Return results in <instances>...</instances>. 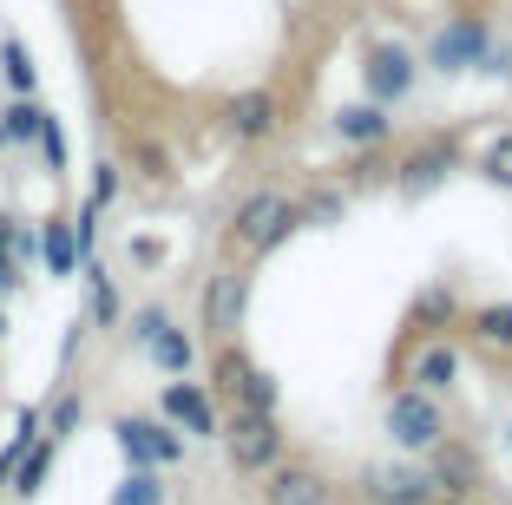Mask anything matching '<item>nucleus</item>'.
Masks as SVG:
<instances>
[{"label":"nucleus","instance_id":"1","mask_svg":"<svg viewBox=\"0 0 512 505\" xmlns=\"http://www.w3.org/2000/svg\"><path fill=\"white\" fill-rule=\"evenodd\" d=\"M230 466L237 473H263V466H276V453H283V433H276L270 414H256V407H237V420H230Z\"/></svg>","mask_w":512,"mask_h":505},{"label":"nucleus","instance_id":"2","mask_svg":"<svg viewBox=\"0 0 512 505\" xmlns=\"http://www.w3.org/2000/svg\"><path fill=\"white\" fill-rule=\"evenodd\" d=\"M388 433H394V446H407V453L440 446V407L427 401V387H407V394L388 401Z\"/></svg>","mask_w":512,"mask_h":505},{"label":"nucleus","instance_id":"3","mask_svg":"<svg viewBox=\"0 0 512 505\" xmlns=\"http://www.w3.org/2000/svg\"><path fill=\"white\" fill-rule=\"evenodd\" d=\"M289 223H296V210H289V197H276V191H256L250 204L237 210V243L243 250H276V243L289 237Z\"/></svg>","mask_w":512,"mask_h":505},{"label":"nucleus","instance_id":"4","mask_svg":"<svg viewBox=\"0 0 512 505\" xmlns=\"http://www.w3.org/2000/svg\"><path fill=\"white\" fill-rule=\"evenodd\" d=\"M434 66H440V73H460V66L499 73V66H506V53L493 60V40H486V27H480V20H453V27L434 40Z\"/></svg>","mask_w":512,"mask_h":505},{"label":"nucleus","instance_id":"5","mask_svg":"<svg viewBox=\"0 0 512 505\" xmlns=\"http://www.w3.org/2000/svg\"><path fill=\"white\" fill-rule=\"evenodd\" d=\"M119 446H125V460L132 466H171L184 453V440L171 427H158V420H119Z\"/></svg>","mask_w":512,"mask_h":505},{"label":"nucleus","instance_id":"6","mask_svg":"<svg viewBox=\"0 0 512 505\" xmlns=\"http://www.w3.org/2000/svg\"><path fill=\"white\" fill-rule=\"evenodd\" d=\"M243 302H250L243 269H217L211 289H204V328H211V335H230V328L243 322Z\"/></svg>","mask_w":512,"mask_h":505},{"label":"nucleus","instance_id":"7","mask_svg":"<svg viewBox=\"0 0 512 505\" xmlns=\"http://www.w3.org/2000/svg\"><path fill=\"white\" fill-rule=\"evenodd\" d=\"M407 86H414V60H407L401 46H375V53H368V92L388 105V99H401Z\"/></svg>","mask_w":512,"mask_h":505},{"label":"nucleus","instance_id":"8","mask_svg":"<svg viewBox=\"0 0 512 505\" xmlns=\"http://www.w3.org/2000/svg\"><path fill=\"white\" fill-rule=\"evenodd\" d=\"M165 420H178V427H191V433H217L211 394H204V387H191V381H171L165 387Z\"/></svg>","mask_w":512,"mask_h":505},{"label":"nucleus","instance_id":"9","mask_svg":"<svg viewBox=\"0 0 512 505\" xmlns=\"http://www.w3.org/2000/svg\"><path fill=\"white\" fill-rule=\"evenodd\" d=\"M270 505H329V486H322V473H309V466H283V473L270 479Z\"/></svg>","mask_w":512,"mask_h":505},{"label":"nucleus","instance_id":"10","mask_svg":"<svg viewBox=\"0 0 512 505\" xmlns=\"http://www.w3.org/2000/svg\"><path fill=\"white\" fill-rule=\"evenodd\" d=\"M270 125H276L270 92H237V99H230V132L237 138H270Z\"/></svg>","mask_w":512,"mask_h":505},{"label":"nucleus","instance_id":"11","mask_svg":"<svg viewBox=\"0 0 512 505\" xmlns=\"http://www.w3.org/2000/svg\"><path fill=\"white\" fill-rule=\"evenodd\" d=\"M335 132H342L348 145H381V138H388V112H381V105H342V112H335Z\"/></svg>","mask_w":512,"mask_h":505},{"label":"nucleus","instance_id":"12","mask_svg":"<svg viewBox=\"0 0 512 505\" xmlns=\"http://www.w3.org/2000/svg\"><path fill=\"white\" fill-rule=\"evenodd\" d=\"M40 256H46V269H53V276H73V269H79V237H73V217H53V223H46Z\"/></svg>","mask_w":512,"mask_h":505},{"label":"nucleus","instance_id":"13","mask_svg":"<svg viewBox=\"0 0 512 505\" xmlns=\"http://www.w3.org/2000/svg\"><path fill=\"white\" fill-rule=\"evenodd\" d=\"M447 171H453V145H427L421 158H414V164L401 171V191H407V197H421V191H434V184L447 178Z\"/></svg>","mask_w":512,"mask_h":505},{"label":"nucleus","instance_id":"14","mask_svg":"<svg viewBox=\"0 0 512 505\" xmlns=\"http://www.w3.org/2000/svg\"><path fill=\"white\" fill-rule=\"evenodd\" d=\"M46 125V105H33V92H14V105L0 112V132H7V145H33Z\"/></svg>","mask_w":512,"mask_h":505},{"label":"nucleus","instance_id":"15","mask_svg":"<svg viewBox=\"0 0 512 505\" xmlns=\"http://www.w3.org/2000/svg\"><path fill=\"white\" fill-rule=\"evenodd\" d=\"M375 499L381 505H427L434 499V479L427 473H375Z\"/></svg>","mask_w":512,"mask_h":505},{"label":"nucleus","instance_id":"16","mask_svg":"<svg viewBox=\"0 0 512 505\" xmlns=\"http://www.w3.org/2000/svg\"><path fill=\"white\" fill-rule=\"evenodd\" d=\"M453 374H460V355H453L447 342H434L421 361H414V381L427 387V394H440V387H453Z\"/></svg>","mask_w":512,"mask_h":505},{"label":"nucleus","instance_id":"17","mask_svg":"<svg viewBox=\"0 0 512 505\" xmlns=\"http://www.w3.org/2000/svg\"><path fill=\"white\" fill-rule=\"evenodd\" d=\"M151 361H158V368H165V374H184V368H191V342H184V335H178V328H158V335H151Z\"/></svg>","mask_w":512,"mask_h":505},{"label":"nucleus","instance_id":"18","mask_svg":"<svg viewBox=\"0 0 512 505\" xmlns=\"http://www.w3.org/2000/svg\"><path fill=\"white\" fill-rule=\"evenodd\" d=\"M0 73H7V86H14V92H33V86H40V66H33V53L20 40L0 46Z\"/></svg>","mask_w":512,"mask_h":505},{"label":"nucleus","instance_id":"19","mask_svg":"<svg viewBox=\"0 0 512 505\" xmlns=\"http://www.w3.org/2000/svg\"><path fill=\"white\" fill-rule=\"evenodd\" d=\"M112 505H165V486H158V466H138V473L125 479L119 492H112Z\"/></svg>","mask_w":512,"mask_h":505},{"label":"nucleus","instance_id":"20","mask_svg":"<svg viewBox=\"0 0 512 505\" xmlns=\"http://www.w3.org/2000/svg\"><path fill=\"white\" fill-rule=\"evenodd\" d=\"M480 342L512 348V302H493V309H480Z\"/></svg>","mask_w":512,"mask_h":505},{"label":"nucleus","instance_id":"21","mask_svg":"<svg viewBox=\"0 0 512 505\" xmlns=\"http://www.w3.org/2000/svg\"><path fill=\"white\" fill-rule=\"evenodd\" d=\"M33 145L46 151V164H53V171H66V132H60V119H53V112H46V125H40V138H33Z\"/></svg>","mask_w":512,"mask_h":505},{"label":"nucleus","instance_id":"22","mask_svg":"<svg viewBox=\"0 0 512 505\" xmlns=\"http://www.w3.org/2000/svg\"><path fill=\"white\" fill-rule=\"evenodd\" d=\"M79 427V394H60V407L46 414V440H66Z\"/></svg>","mask_w":512,"mask_h":505},{"label":"nucleus","instance_id":"23","mask_svg":"<svg viewBox=\"0 0 512 505\" xmlns=\"http://www.w3.org/2000/svg\"><path fill=\"white\" fill-rule=\"evenodd\" d=\"M86 276H92V322H112V315H119V296H112L106 269H86Z\"/></svg>","mask_w":512,"mask_h":505},{"label":"nucleus","instance_id":"24","mask_svg":"<svg viewBox=\"0 0 512 505\" xmlns=\"http://www.w3.org/2000/svg\"><path fill=\"white\" fill-rule=\"evenodd\" d=\"M486 178H493V184H499V191H512V132H506V138H499V145H493V151H486Z\"/></svg>","mask_w":512,"mask_h":505},{"label":"nucleus","instance_id":"25","mask_svg":"<svg viewBox=\"0 0 512 505\" xmlns=\"http://www.w3.org/2000/svg\"><path fill=\"white\" fill-rule=\"evenodd\" d=\"M112 197H119V164H99V171H92V204L106 210Z\"/></svg>","mask_w":512,"mask_h":505},{"label":"nucleus","instance_id":"26","mask_svg":"<svg viewBox=\"0 0 512 505\" xmlns=\"http://www.w3.org/2000/svg\"><path fill=\"white\" fill-rule=\"evenodd\" d=\"M158 328H165V309H138V315H132V335H138V342H151Z\"/></svg>","mask_w":512,"mask_h":505},{"label":"nucleus","instance_id":"27","mask_svg":"<svg viewBox=\"0 0 512 505\" xmlns=\"http://www.w3.org/2000/svg\"><path fill=\"white\" fill-rule=\"evenodd\" d=\"M440 479H473V460L467 453H440Z\"/></svg>","mask_w":512,"mask_h":505},{"label":"nucleus","instance_id":"28","mask_svg":"<svg viewBox=\"0 0 512 505\" xmlns=\"http://www.w3.org/2000/svg\"><path fill=\"white\" fill-rule=\"evenodd\" d=\"M14 283H20V263H14V250L0 243V289H14Z\"/></svg>","mask_w":512,"mask_h":505},{"label":"nucleus","instance_id":"29","mask_svg":"<svg viewBox=\"0 0 512 505\" xmlns=\"http://www.w3.org/2000/svg\"><path fill=\"white\" fill-rule=\"evenodd\" d=\"M421 315H453V296H440V289H427V296H421Z\"/></svg>","mask_w":512,"mask_h":505},{"label":"nucleus","instance_id":"30","mask_svg":"<svg viewBox=\"0 0 512 505\" xmlns=\"http://www.w3.org/2000/svg\"><path fill=\"white\" fill-rule=\"evenodd\" d=\"M0 335H7V315H0Z\"/></svg>","mask_w":512,"mask_h":505},{"label":"nucleus","instance_id":"31","mask_svg":"<svg viewBox=\"0 0 512 505\" xmlns=\"http://www.w3.org/2000/svg\"><path fill=\"white\" fill-rule=\"evenodd\" d=\"M0 145H7V132H0Z\"/></svg>","mask_w":512,"mask_h":505}]
</instances>
